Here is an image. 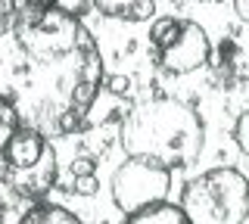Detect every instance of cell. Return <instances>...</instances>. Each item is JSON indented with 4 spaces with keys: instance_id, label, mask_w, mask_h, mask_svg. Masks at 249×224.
Segmentation results:
<instances>
[{
    "instance_id": "obj_1",
    "label": "cell",
    "mask_w": 249,
    "mask_h": 224,
    "mask_svg": "<svg viewBox=\"0 0 249 224\" xmlns=\"http://www.w3.org/2000/svg\"><path fill=\"white\" fill-rule=\"evenodd\" d=\"M103 87V53L59 0H0V106L19 128L66 137Z\"/></svg>"
},
{
    "instance_id": "obj_2",
    "label": "cell",
    "mask_w": 249,
    "mask_h": 224,
    "mask_svg": "<svg viewBox=\"0 0 249 224\" xmlns=\"http://www.w3.org/2000/svg\"><path fill=\"white\" fill-rule=\"evenodd\" d=\"M128 159H146L162 168H187L199 159L206 128L193 106L175 97H153L131 106L119 128Z\"/></svg>"
},
{
    "instance_id": "obj_3",
    "label": "cell",
    "mask_w": 249,
    "mask_h": 224,
    "mask_svg": "<svg viewBox=\"0 0 249 224\" xmlns=\"http://www.w3.org/2000/svg\"><path fill=\"white\" fill-rule=\"evenodd\" d=\"M181 208L190 224H243L249 218V177L237 168H209L187 181Z\"/></svg>"
},
{
    "instance_id": "obj_4",
    "label": "cell",
    "mask_w": 249,
    "mask_h": 224,
    "mask_svg": "<svg viewBox=\"0 0 249 224\" xmlns=\"http://www.w3.org/2000/svg\"><path fill=\"white\" fill-rule=\"evenodd\" d=\"M3 181L19 196H44L56 184V153L50 140L31 128H16L3 153Z\"/></svg>"
},
{
    "instance_id": "obj_5",
    "label": "cell",
    "mask_w": 249,
    "mask_h": 224,
    "mask_svg": "<svg viewBox=\"0 0 249 224\" xmlns=\"http://www.w3.org/2000/svg\"><path fill=\"white\" fill-rule=\"evenodd\" d=\"M150 37L156 44L162 69L171 75H190L212 56V41H209L206 28L193 19H156Z\"/></svg>"
},
{
    "instance_id": "obj_6",
    "label": "cell",
    "mask_w": 249,
    "mask_h": 224,
    "mask_svg": "<svg viewBox=\"0 0 249 224\" xmlns=\"http://www.w3.org/2000/svg\"><path fill=\"white\" fill-rule=\"evenodd\" d=\"M109 190H112V203L122 212L134 215L140 208L165 203L171 190V172L146 159H128L115 168Z\"/></svg>"
},
{
    "instance_id": "obj_7",
    "label": "cell",
    "mask_w": 249,
    "mask_h": 224,
    "mask_svg": "<svg viewBox=\"0 0 249 224\" xmlns=\"http://www.w3.org/2000/svg\"><path fill=\"white\" fill-rule=\"evenodd\" d=\"M103 16L124 19V22H146L156 13V0H93Z\"/></svg>"
},
{
    "instance_id": "obj_8",
    "label": "cell",
    "mask_w": 249,
    "mask_h": 224,
    "mask_svg": "<svg viewBox=\"0 0 249 224\" xmlns=\"http://www.w3.org/2000/svg\"><path fill=\"white\" fill-rule=\"evenodd\" d=\"M16 224H84L75 212L56 203H35Z\"/></svg>"
},
{
    "instance_id": "obj_9",
    "label": "cell",
    "mask_w": 249,
    "mask_h": 224,
    "mask_svg": "<svg viewBox=\"0 0 249 224\" xmlns=\"http://www.w3.org/2000/svg\"><path fill=\"white\" fill-rule=\"evenodd\" d=\"M124 224H190V218L184 215L181 206L159 203V206H150V208H140V212L128 215Z\"/></svg>"
},
{
    "instance_id": "obj_10",
    "label": "cell",
    "mask_w": 249,
    "mask_h": 224,
    "mask_svg": "<svg viewBox=\"0 0 249 224\" xmlns=\"http://www.w3.org/2000/svg\"><path fill=\"white\" fill-rule=\"evenodd\" d=\"M233 140L237 146L243 150V156H249V109L237 119V125H233Z\"/></svg>"
},
{
    "instance_id": "obj_11",
    "label": "cell",
    "mask_w": 249,
    "mask_h": 224,
    "mask_svg": "<svg viewBox=\"0 0 249 224\" xmlns=\"http://www.w3.org/2000/svg\"><path fill=\"white\" fill-rule=\"evenodd\" d=\"M16 128H19V125H16L13 112L0 106V153H3V146H6V140L13 137V131H16Z\"/></svg>"
},
{
    "instance_id": "obj_12",
    "label": "cell",
    "mask_w": 249,
    "mask_h": 224,
    "mask_svg": "<svg viewBox=\"0 0 249 224\" xmlns=\"http://www.w3.org/2000/svg\"><path fill=\"white\" fill-rule=\"evenodd\" d=\"M233 10L243 22H249V0H233Z\"/></svg>"
}]
</instances>
